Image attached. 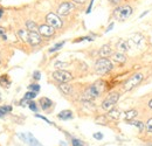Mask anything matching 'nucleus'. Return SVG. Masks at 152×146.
<instances>
[{
  "instance_id": "1",
  "label": "nucleus",
  "mask_w": 152,
  "mask_h": 146,
  "mask_svg": "<svg viewBox=\"0 0 152 146\" xmlns=\"http://www.w3.org/2000/svg\"><path fill=\"white\" fill-rule=\"evenodd\" d=\"M104 88H105V83L104 81L99 80L95 82L94 84H91L90 87H88L86 89V91L83 92L82 95V101H93L97 97H99L102 95V92L104 91Z\"/></svg>"
},
{
  "instance_id": "2",
  "label": "nucleus",
  "mask_w": 152,
  "mask_h": 146,
  "mask_svg": "<svg viewBox=\"0 0 152 146\" xmlns=\"http://www.w3.org/2000/svg\"><path fill=\"white\" fill-rule=\"evenodd\" d=\"M133 7L129 4H121L113 9V18L116 21H125L132 15Z\"/></svg>"
},
{
  "instance_id": "3",
  "label": "nucleus",
  "mask_w": 152,
  "mask_h": 146,
  "mask_svg": "<svg viewBox=\"0 0 152 146\" xmlns=\"http://www.w3.org/2000/svg\"><path fill=\"white\" fill-rule=\"evenodd\" d=\"M114 69L113 62L108 57H99L95 62V72L97 75H105Z\"/></svg>"
},
{
  "instance_id": "4",
  "label": "nucleus",
  "mask_w": 152,
  "mask_h": 146,
  "mask_svg": "<svg viewBox=\"0 0 152 146\" xmlns=\"http://www.w3.org/2000/svg\"><path fill=\"white\" fill-rule=\"evenodd\" d=\"M119 98H121V93H119V92H117V91L110 92V93L103 99V102H102V104H101L102 109L104 110V111H109L110 109L115 108V105L117 104V102L119 101Z\"/></svg>"
},
{
  "instance_id": "5",
  "label": "nucleus",
  "mask_w": 152,
  "mask_h": 146,
  "mask_svg": "<svg viewBox=\"0 0 152 146\" xmlns=\"http://www.w3.org/2000/svg\"><path fill=\"white\" fill-rule=\"evenodd\" d=\"M144 78V75L142 73H136L133 74L130 78H128L123 85V89L124 91H131L132 89H134L138 84H140V82L143 81Z\"/></svg>"
},
{
  "instance_id": "6",
  "label": "nucleus",
  "mask_w": 152,
  "mask_h": 146,
  "mask_svg": "<svg viewBox=\"0 0 152 146\" xmlns=\"http://www.w3.org/2000/svg\"><path fill=\"white\" fill-rule=\"evenodd\" d=\"M45 19H46V23L52 26L54 29H61L63 27V21H62L61 17L58 14H56V13L49 12Z\"/></svg>"
},
{
  "instance_id": "7",
  "label": "nucleus",
  "mask_w": 152,
  "mask_h": 146,
  "mask_svg": "<svg viewBox=\"0 0 152 146\" xmlns=\"http://www.w3.org/2000/svg\"><path fill=\"white\" fill-rule=\"evenodd\" d=\"M76 4H74L73 1H62L58 6H57V14L60 17H67L69 15L74 9H75Z\"/></svg>"
},
{
  "instance_id": "8",
  "label": "nucleus",
  "mask_w": 152,
  "mask_h": 146,
  "mask_svg": "<svg viewBox=\"0 0 152 146\" xmlns=\"http://www.w3.org/2000/svg\"><path fill=\"white\" fill-rule=\"evenodd\" d=\"M52 77L58 83H69L74 78L72 73H69L67 70H58V69L52 74Z\"/></svg>"
},
{
  "instance_id": "9",
  "label": "nucleus",
  "mask_w": 152,
  "mask_h": 146,
  "mask_svg": "<svg viewBox=\"0 0 152 146\" xmlns=\"http://www.w3.org/2000/svg\"><path fill=\"white\" fill-rule=\"evenodd\" d=\"M55 31H56V29H54L52 26H49V25H47V23H42V25H40L38 28V32L40 33V35L43 37H48V39L52 36H54Z\"/></svg>"
},
{
  "instance_id": "10",
  "label": "nucleus",
  "mask_w": 152,
  "mask_h": 146,
  "mask_svg": "<svg viewBox=\"0 0 152 146\" xmlns=\"http://www.w3.org/2000/svg\"><path fill=\"white\" fill-rule=\"evenodd\" d=\"M41 42H42V36L40 35L39 32H29V34H28V43L32 47L39 46Z\"/></svg>"
},
{
  "instance_id": "11",
  "label": "nucleus",
  "mask_w": 152,
  "mask_h": 146,
  "mask_svg": "<svg viewBox=\"0 0 152 146\" xmlns=\"http://www.w3.org/2000/svg\"><path fill=\"white\" fill-rule=\"evenodd\" d=\"M39 105L43 111H48V110H50L52 107H54V103L48 97H41L40 101H39Z\"/></svg>"
},
{
  "instance_id": "12",
  "label": "nucleus",
  "mask_w": 152,
  "mask_h": 146,
  "mask_svg": "<svg viewBox=\"0 0 152 146\" xmlns=\"http://www.w3.org/2000/svg\"><path fill=\"white\" fill-rule=\"evenodd\" d=\"M116 47H117V49H118L121 53H125V52H128V50L130 49L129 42H128L126 40H124V39H119V40L117 41V43H116Z\"/></svg>"
},
{
  "instance_id": "13",
  "label": "nucleus",
  "mask_w": 152,
  "mask_h": 146,
  "mask_svg": "<svg viewBox=\"0 0 152 146\" xmlns=\"http://www.w3.org/2000/svg\"><path fill=\"white\" fill-rule=\"evenodd\" d=\"M111 58H113V61H114V62L118 63V64H124V63L126 62V56L124 55V53H121V52L113 53Z\"/></svg>"
},
{
  "instance_id": "14",
  "label": "nucleus",
  "mask_w": 152,
  "mask_h": 146,
  "mask_svg": "<svg viewBox=\"0 0 152 146\" xmlns=\"http://www.w3.org/2000/svg\"><path fill=\"white\" fill-rule=\"evenodd\" d=\"M58 89L63 95H73V85L68 83H58Z\"/></svg>"
},
{
  "instance_id": "15",
  "label": "nucleus",
  "mask_w": 152,
  "mask_h": 146,
  "mask_svg": "<svg viewBox=\"0 0 152 146\" xmlns=\"http://www.w3.org/2000/svg\"><path fill=\"white\" fill-rule=\"evenodd\" d=\"M98 55H99L101 57H109V56H111V55H113V49H111L110 45H104V46H102L101 49H99V52H98Z\"/></svg>"
},
{
  "instance_id": "16",
  "label": "nucleus",
  "mask_w": 152,
  "mask_h": 146,
  "mask_svg": "<svg viewBox=\"0 0 152 146\" xmlns=\"http://www.w3.org/2000/svg\"><path fill=\"white\" fill-rule=\"evenodd\" d=\"M57 118L61 120H69L73 118V111L70 110H63L57 115Z\"/></svg>"
},
{
  "instance_id": "17",
  "label": "nucleus",
  "mask_w": 152,
  "mask_h": 146,
  "mask_svg": "<svg viewBox=\"0 0 152 146\" xmlns=\"http://www.w3.org/2000/svg\"><path fill=\"white\" fill-rule=\"evenodd\" d=\"M108 117L113 120H118L119 117H121V110L116 109V108H113L108 111Z\"/></svg>"
},
{
  "instance_id": "18",
  "label": "nucleus",
  "mask_w": 152,
  "mask_h": 146,
  "mask_svg": "<svg viewBox=\"0 0 152 146\" xmlns=\"http://www.w3.org/2000/svg\"><path fill=\"white\" fill-rule=\"evenodd\" d=\"M38 28L39 26L37 25V22L34 21V20H27L26 21V29L28 31V32H38Z\"/></svg>"
},
{
  "instance_id": "19",
  "label": "nucleus",
  "mask_w": 152,
  "mask_h": 146,
  "mask_svg": "<svg viewBox=\"0 0 152 146\" xmlns=\"http://www.w3.org/2000/svg\"><path fill=\"white\" fill-rule=\"evenodd\" d=\"M137 115H138V110H136V109L128 110V111L125 112L124 120H125V122H130V120H132V119L136 117V116H137Z\"/></svg>"
},
{
  "instance_id": "20",
  "label": "nucleus",
  "mask_w": 152,
  "mask_h": 146,
  "mask_svg": "<svg viewBox=\"0 0 152 146\" xmlns=\"http://www.w3.org/2000/svg\"><path fill=\"white\" fill-rule=\"evenodd\" d=\"M26 143H28L29 146H42L39 143V140H37V138L33 137L32 133H27V142Z\"/></svg>"
},
{
  "instance_id": "21",
  "label": "nucleus",
  "mask_w": 152,
  "mask_h": 146,
  "mask_svg": "<svg viewBox=\"0 0 152 146\" xmlns=\"http://www.w3.org/2000/svg\"><path fill=\"white\" fill-rule=\"evenodd\" d=\"M128 124H130V125H133V126H136V128H138L139 130V132H143L144 131V128H145V125H144V123L142 122V120H130V122H126Z\"/></svg>"
},
{
  "instance_id": "22",
  "label": "nucleus",
  "mask_w": 152,
  "mask_h": 146,
  "mask_svg": "<svg viewBox=\"0 0 152 146\" xmlns=\"http://www.w3.org/2000/svg\"><path fill=\"white\" fill-rule=\"evenodd\" d=\"M0 85H1V87H5V88H10V85H11V80L8 78L7 75H2V76L0 77Z\"/></svg>"
},
{
  "instance_id": "23",
  "label": "nucleus",
  "mask_w": 152,
  "mask_h": 146,
  "mask_svg": "<svg viewBox=\"0 0 152 146\" xmlns=\"http://www.w3.org/2000/svg\"><path fill=\"white\" fill-rule=\"evenodd\" d=\"M28 34H29V32L27 29H19L18 31V36L25 42H28Z\"/></svg>"
},
{
  "instance_id": "24",
  "label": "nucleus",
  "mask_w": 152,
  "mask_h": 146,
  "mask_svg": "<svg viewBox=\"0 0 152 146\" xmlns=\"http://www.w3.org/2000/svg\"><path fill=\"white\" fill-rule=\"evenodd\" d=\"M38 96V92H35V91H28V92H26L25 93V96H23V101H32V99H34L35 97Z\"/></svg>"
},
{
  "instance_id": "25",
  "label": "nucleus",
  "mask_w": 152,
  "mask_h": 146,
  "mask_svg": "<svg viewBox=\"0 0 152 146\" xmlns=\"http://www.w3.org/2000/svg\"><path fill=\"white\" fill-rule=\"evenodd\" d=\"M54 67L58 69V70H64L67 67H69V64L67 63V62H62V61H56L55 63H54Z\"/></svg>"
},
{
  "instance_id": "26",
  "label": "nucleus",
  "mask_w": 152,
  "mask_h": 146,
  "mask_svg": "<svg viewBox=\"0 0 152 146\" xmlns=\"http://www.w3.org/2000/svg\"><path fill=\"white\" fill-rule=\"evenodd\" d=\"M64 43H66V41H61V42H58L56 43L54 47H52V48H49V53H55L57 50H60L63 46H64Z\"/></svg>"
},
{
  "instance_id": "27",
  "label": "nucleus",
  "mask_w": 152,
  "mask_h": 146,
  "mask_svg": "<svg viewBox=\"0 0 152 146\" xmlns=\"http://www.w3.org/2000/svg\"><path fill=\"white\" fill-rule=\"evenodd\" d=\"M27 105H28V108L32 110L33 112H38L39 108H38V105H37V102H34L33 99H32V101H28V102H27Z\"/></svg>"
},
{
  "instance_id": "28",
  "label": "nucleus",
  "mask_w": 152,
  "mask_h": 146,
  "mask_svg": "<svg viewBox=\"0 0 152 146\" xmlns=\"http://www.w3.org/2000/svg\"><path fill=\"white\" fill-rule=\"evenodd\" d=\"M96 124H101V125H107V116H99L95 119Z\"/></svg>"
},
{
  "instance_id": "29",
  "label": "nucleus",
  "mask_w": 152,
  "mask_h": 146,
  "mask_svg": "<svg viewBox=\"0 0 152 146\" xmlns=\"http://www.w3.org/2000/svg\"><path fill=\"white\" fill-rule=\"evenodd\" d=\"M28 89H29L31 91L39 92L40 91V85L37 84V83H32V84H29V85H28Z\"/></svg>"
},
{
  "instance_id": "30",
  "label": "nucleus",
  "mask_w": 152,
  "mask_h": 146,
  "mask_svg": "<svg viewBox=\"0 0 152 146\" xmlns=\"http://www.w3.org/2000/svg\"><path fill=\"white\" fill-rule=\"evenodd\" d=\"M145 130H146V132L152 133V118H150V119L148 120V123H146V125H145Z\"/></svg>"
},
{
  "instance_id": "31",
  "label": "nucleus",
  "mask_w": 152,
  "mask_h": 146,
  "mask_svg": "<svg viewBox=\"0 0 152 146\" xmlns=\"http://www.w3.org/2000/svg\"><path fill=\"white\" fill-rule=\"evenodd\" d=\"M108 2H109V5H111V6H118V5H121V2H122V0H108Z\"/></svg>"
},
{
  "instance_id": "32",
  "label": "nucleus",
  "mask_w": 152,
  "mask_h": 146,
  "mask_svg": "<svg viewBox=\"0 0 152 146\" xmlns=\"http://www.w3.org/2000/svg\"><path fill=\"white\" fill-rule=\"evenodd\" d=\"M72 144H73V146H83V143H82L81 140L76 139V138H73V139H72Z\"/></svg>"
},
{
  "instance_id": "33",
  "label": "nucleus",
  "mask_w": 152,
  "mask_h": 146,
  "mask_svg": "<svg viewBox=\"0 0 152 146\" xmlns=\"http://www.w3.org/2000/svg\"><path fill=\"white\" fill-rule=\"evenodd\" d=\"M33 78H34L35 81H40V80H41V73H40L39 70H35V72L33 73Z\"/></svg>"
},
{
  "instance_id": "34",
  "label": "nucleus",
  "mask_w": 152,
  "mask_h": 146,
  "mask_svg": "<svg viewBox=\"0 0 152 146\" xmlns=\"http://www.w3.org/2000/svg\"><path fill=\"white\" fill-rule=\"evenodd\" d=\"M93 137L95 138L96 140H102V139H103V134H102L101 132H96V133H94Z\"/></svg>"
},
{
  "instance_id": "35",
  "label": "nucleus",
  "mask_w": 152,
  "mask_h": 146,
  "mask_svg": "<svg viewBox=\"0 0 152 146\" xmlns=\"http://www.w3.org/2000/svg\"><path fill=\"white\" fill-rule=\"evenodd\" d=\"M94 1H95V0H90L89 6H88V8H87V11H86V14H89V13L91 12V9H93V5H94Z\"/></svg>"
},
{
  "instance_id": "36",
  "label": "nucleus",
  "mask_w": 152,
  "mask_h": 146,
  "mask_svg": "<svg viewBox=\"0 0 152 146\" xmlns=\"http://www.w3.org/2000/svg\"><path fill=\"white\" fill-rule=\"evenodd\" d=\"M35 116H37V117H38V118H41V119H43V120H45V122H46V123H48V124H50V125H53V123H52V122H50V120H48V119H47V118H46V117H43V116H41V115H38V113H37V115H35Z\"/></svg>"
},
{
  "instance_id": "37",
  "label": "nucleus",
  "mask_w": 152,
  "mask_h": 146,
  "mask_svg": "<svg viewBox=\"0 0 152 146\" xmlns=\"http://www.w3.org/2000/svg\"><path fill=\"white\" fill-rule=\"evenodd\" d=\"M74 4H76V5H84L88 0H72Z\"/></svg>"
},
{
  "instance_id": "38",
  "label": "nucleus",
  "mask_w": 152,
  "mask_h": 146,
  "mask_svg": "<svg viewBox=\"0 0 152 146\" xmlns=\"http://www.w3.org/2000/svg\"><path fill=\"white\" fill-rule=\"evenodd\" d=\"M115 23L114 22H110V25L107 27V29H105V33H108V32H110V31H113V28H114Z\"/></svg>"
},
{
  "instance_id": "39",
  "label": "nucleus",
  "mask_w": 152,
  "mask_h": 146,
  "mask_svg": "<svg viewBox=\"0 0 152 146\" xmlns=\"http://www.w3.org/2000/svg\"><path fill=\"white\" fill-rule=\"evenodd\" d=\"M6 115H7V113H6V112H4V111H2V110L0 109V118H4V117H5V116H6Z\"/></svg>"
},
{
  "instance_id": "40",
  "label": "nucleus",
  "mask_w": 152,
  "mask_h": 146,
  "mask_svg": "<svg viewBox=\"0 0 152 146\" xmlns=\"http://www.w3.org/2000/svg\"><path fill=\"white\" fill-rule=\"evenodd\" d=\"M148 13H149V11H145V12H143V13H142V14H140V17H139V18L142 19V18H143V17H145V15H146V14H148Z\"/></svg>"
},
{
  "instance_id": "41",
  "label": "nucleus",
  "mask_w": 152,
  "mask_h": 146,
  "mask_svg": "<svg viewBox=\"0 0 152 146\" xmlns=\"http://www.w3.org/2000/svg\"><path fill=\"white\" fill-rule=\"evenodd\" d=\"M148 105H149V108H150V109H152V99H150V101H149Z\"/></svg>"
},
{
  "instance_id": "42",
  "label": "nucleus",
  "mask_w": 152,
  "mask_h": 146,
  "mask_svg": "<svg viewBox=\"0 0 152 146\" xmlns=\"http://www.w3.org/2000/svg\"><path fill=\"white\" fill-rule=\"evenodd\" d=\"M4 15V8H0V19Z\"/></svg>"
},
{
  "instance_id": "43",
  "label": "nucleus",
  "mask_w": 152,
  "mask_h": 146,
  "mask_svg": "<svg viewBox=\"0 0 152 146\" xmlns=\"http://www.w3.org/2000/svg\"><path fill=\"white\" fill-rule=\"evenodd\" d=\"M61 146H66V144L64 143H61Z\"/></svg>"
},
{
  "instance_id": "44",
  "label": "nucleus",
  "mask_w": 152,
  "mask_h": 146,
  "mask_svg": "<svg viewBox=\"0 0 152 146\" xmlns=\"http://www.w3.org/2000/svg\"><path fill=\"white\" fill-rule=\"evenodd\" d=\"M0 63H1V61H0Z\"/></svg>"
}]
</instances>
